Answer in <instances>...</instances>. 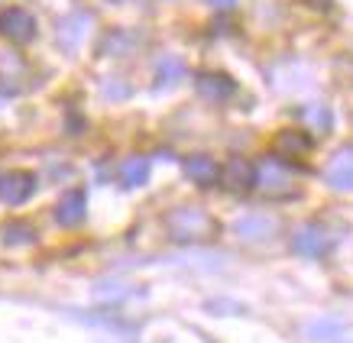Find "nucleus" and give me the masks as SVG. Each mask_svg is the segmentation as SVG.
<instances>
[{"mask_svg": "<svg viewBox=\"0 0 353 343\" xmlns=\"http://www.w3.org/2000/svg\"><path fill=\"white\" fill-rule=\"evenodd\" d=\"M165 227H169V236L175 243H201V240H211L217 233V220L204 207H192V204H182L175 207L169 217H165Z\"/></svg>", "mask_w": 353, "mask_h": 343, "instance_id": "obj_1", "label": "nucleus"}, {"mask_svg": "<svg viewBox=\"0 0 353 343\" xmlns=\"http://www.w3.org/2000/svg\"><path fill=\"white\" fill-rule=\"evenodd\" d=\"M259 194H266L272 201H285V198H295L301 191L299 175L285 165L282 159H263L256 165V182H253Z\"/></svg>", "mask_w": 353, "mask_h": 343, "instance_id": "obj_2", "label": "nucleus"}, {"mask_svg": "<svg viewBox=\"0 0 353 343\" xmlns=\"http://www.w3.org/2000/svg\"><path fill=\"white\" fill-rule=\"evenodd\" d=\"M334 247V236L331 230L324 224H318V220H311V224H301L295 233H292V249L299 253V256L305 259H321L327 256Z\"/></svg>", "mask_w": 353, "mask_h": 343, "instance_id": "obj_3", "label": "nucleus"}, {"mask_svg": "<svg viewBox=\"0 0 353 343\" xmlns=\"http://www.w3.org/2000/svg\"><path fill=\"white\" fill-rule=\"evenodd\" d=\"M194 91H198V97L208 101V104H224V101L234 97L236 81L230 75H224V72H198Z\"/></svg>", "mask_w": 353, "mask_h": 343, "instance_id": "obj_4", "label": "nucleus"}, {"mask_svg": "<svg viewBox=\"0 0 353 343\" xmlns=\"http://www.w3.org/2000/svg\"><path fill=\"white\" fill-rule=\"evenodd\" d=\"M217 182L224 185L227 191H250L256 182V165L243 156H230L224 162V169L217 172Z\"/></svg>", "mask_w": 353, "mask_h": 343, "instance_id": "obj_5", "label": "nucleus"}, {"mask_svg": "<svg viewBox=\"0 0 353 343\" xmlns=\"http://www.w3.org/2000/svg\"><path fill=\"white\" fill-rule=\"evenodd\" d=\"M0 36H7L10 43H30L36 36V17L23 7H7L0 13Z\"/></svg>", "mask_w": 353, "mask_h": 343, "instance_id": "obj_6", "label": "nucleus"}, {"mask_svg": "<svg viewBox=\"0 0 353 343\" xmlns=\"http://www.w3.org/2000/svg\"><path fill=\"white\" fill-rule=\"evenodd\" d=\"M324 182L334 191H353V146H341L324 165Z\"/></svg>", "mask_w": 353, "mask_h": 343, "instance_id": "obj_7", "label": "nucleus"}, {"mask_svg": "<svg viewBox=\"0 0 353 343\" xmlns=\"http://www.w3.org/2000/svg\"><path fill=\"white\" fill-rule=\"evenodd\" d=\"M36 191V175L32 172H7L0 175V201L10 204V207H20L26 204Z\"/></svg>", "mask_w": 353, "mask_h": 343, "instance_id": "obj_8", "label": "nucleus"}, {"mask_svg": "<svg viewBox=\"0 0 353 343\" xmlns=\"http://www.w3.org/2000/svg\"><path fill=\"white\" fill-rule=\"evenodd\" d=\"M88 217V194L81 188H72V191H65L55 204V224L59 227H78L81 220Z\"/></svg>", "mask_w": 353, "mask_h": 343, "instance_id": "obj_9", "label": "nucleus"}, {"mask_svg": "<svg viewBox=\"0 0 353 343\" xmlns=\"http://www.w3.org/2000/svg\"><path fill=\"white\" fill-rule=\"evenodd\" d=\"M311 136L305 129H282L276 136V152L285 156V159H299V156H308L311 152Z\"/></svg>", "mask_w": 353, "mask_h": 343, "instance_id": "obj_10", "label": "nucleus"}, {"mask_svg": "<svg viewBox=\"0 0 353 343\" xmlns=\"http://www.w3.org/2000/svg\"><path fill=\"white\" fill-rule=\"evenodd\" d=\"M217 172H221V165H217L211 156H204V152H198V156H188V159H185V175H188L194 185H214L217 182Z\"/></svg>", "mask_w": 353, "mask_h": 343, "instance_id": "obj_11", "label": "nucleus"}, {"mask_svg": "<svg viewBox=\"0 0 353 343\" xmlns=\"http://www.w3.org/2000/svg\"><path fill=\"white\" fill-rule=\"evenodd\" d=\"M234 230L243 236V240H266V236L276 233V220L266 214H246L234 224Z\"/></svg>", "mask_w": 353, "mask_h": 343, "instance_id": "obj_12", "label": "nucleus"}, {"mask_svg": "<svg viewBox=\"0 0 353 343\" xmlns=\"http://www.w3.org/2000/svg\"><path fill=\"white\" fill-rule=\"evenodd\" d=\"M117 175L127 188H139V185L150 182V159L146 156H130V159L120 162Z\"/></svg>", "mask_w": 353, "mask_h": 343, "instance_id": "obj_13", "label": "nucleus"}, {"mask_svg": "<svg viewBox=\"0 0 353 343\" xmlns=\"http://www.w3.org/2000/svg\"><path fill=\"white\" fill-rule=\"evenodd\" d=\"M0 243L3 247H30V243H36V230L23 220H10V224L0 227Z\"/></svg>", "mask_w": 353, "mask_h": 343, "instance_id": "obj_14", "label": "nucleus"}, {"mask_svg": "<svg viewBox=\"0 0 353 343\" xmlns=\"http://www.w3.org/2000/svg\"><path fill=\"white\" fill-rule=\"evenodd\" d=\"M185 59L179 55H162L159 65H156V78H159V85H175V81H182L185 78Z\"/></svg>", "mask_w": 353, "mask_h": 343, "instance_id": "obj_15", "label": "nucleus"}, {"mask_svg": "<svg viewBox=\"0 0 353 343\" xmlns=\"http://www.w3.org/2000/svg\"><path fill=\"white\" fill-rule=\"evenodd\" d=\"M211 7H217V10H230V7H236V0H208Z\"/></svg>", "mask_w": 353, "mask_h": 343, "instance_id": "obj_16", "label": "nucleus"}]
</instances>
